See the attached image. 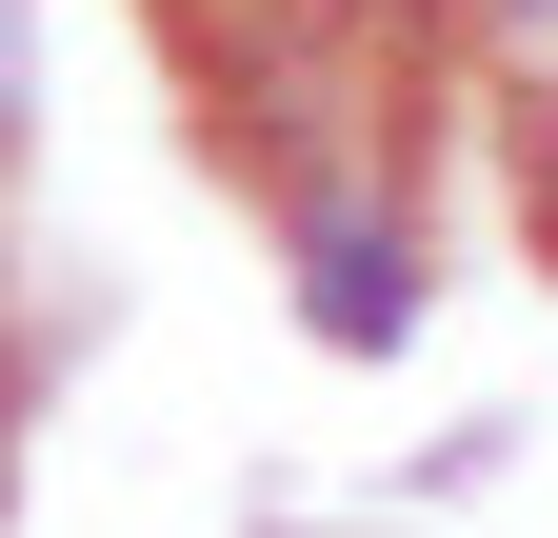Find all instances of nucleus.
I'll return each instance as SVG.
<instances>
[{
  "instance_id": "obj_3",
  "label": "nucleus",
  "mask_w": 558,
  "mask_h": 538,
  "mask_svg": "<svg viewBox=\"0 0 558 538\" xmlns=\"http://www.w3.org/2000/svg\"><path fill=\"white\" fill-rule=\"evenodd\" d=\"M180 21H300V0H180Z\"/></svg>"
},
{
  "instance_id": "obj_4",
  "label": "nucleus",
  "mask_w": 558,
  "mask_h": 538,
  "mask_svg": "<svg viewBox=\"0 0 558 538\" xmlns=\"http://www.w3.org/2000/svg\"><path fill=\"white\" fill-rule=\"evenodd\" d=\"M0 419H21V399H0Z\"/></svg>"
},
{
  "instance_id": "obj_1",
  "label": "nucleus",
  "mask_w": 558,
  "mask_h": 538,
  "mask_svg": "<svg viewBox=\"0 0 558 538\" xmlns=\"http://www.w3.org/2000/svg\"><path fill=\"white\" fill-rule=\"evenodd\" d=\"M439 21H459L478 60H499L519 100H558V0H439Z\"/></svg>"
},
{
  "instance_id": "obj_2",
  "label": "nucleus",
  "mask_w": 558,
  "mask_h": 538,
  "mask_svg": "<svg viewBox=\"0 0 558 538\" xmlns=\"http://www.w3.org/2000/svg\"><path fill=\"white\" fill-rule=\"evenodd\" d=\"M519 220L558 240V100H538V140H519Z\"/></svg>"
}]
</instances>
